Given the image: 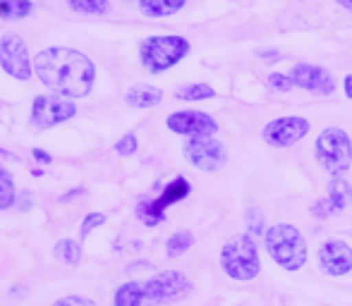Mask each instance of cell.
I'll return each instance as SVG.
<instances>
[{"instance_id":"obj_1","label":"cell","mask_w":352,"mask_h":306,"mask_svg":"<svg viewBox=\"0 0 352 306\" xmlns=\"http://www.w3.org/2000/svg\"><path fill=\"white\" fill-rule=\"evenodd\" d=\"M36 77L67 98H84L91 93L96 82V67L84 53L72 48H46L34 58Z\"/></svg>"},{"instance_id":"obj_2","label":"cell","mask_w":352,"mask_h":306,"mask_svg":"<svg viewBox=\"0 0 352 306\" xmlns=\"http://www.w3.org/2000/svg\"><path fill=\"white\" fill-rule=\"evenodd\" d=\"M192 283L177 270H163L144 283H125L116 292V306H161L185 299Z\"/></svg>"},{"instance_id":"obj_3","label":"cell","mask_w":352,"mask_h":306,"mask_svg":"<svg viewBox=\"0 0 352 306\" xmlns=\"http://www.w3.org/2000/svg\"><path fill=\"white\" fill-rule=\"evenodd\" d=\"M192 51L190 41L177 34H166V36H148L140 43V60L151 75H161V72L175 67L187 58Z\"/></svg>"},{"instance_id":"obj_4","label":"cell","mask_w":352,"mask_h":306,"mask_svg":"<svg viewBox=\"0 0 352 306\" xmlns=\"http://www.w3.org/2000/svg\"><path fill=\"white\" fill-rule=\"evenodd\" d=\"M221 268L232 280H254L261 270L259 249L252 235H237L223 244Z\"/></svg>"},{"instance_id":"obj_5","label":"cell","mask_w":352,"mask_h":306,"mask_svg":"<svg viewBox=\"0 0 352 306\" xmlns=\"http://www.w3.org/2000/svg\"><path fill=\"white\" fill-rule=\"evenodd\" d=\"M271 259L285 270H300L307 261V242L295 225H274L264 235Z\"/></svg>"},{"instance_id":"obj_6","label":"cell","mask_w":352,"mask_h":306,"mask_svg":"<svg viewBox=\"0 0 352 306\" xmlns=\"http://www.w3.org/2000/svg\"><path fill=\"white\" fill-rule=\"evenodd\" d=\"M316 161L331 175H343L352 165V141L350 134L340 127H326L314 146Z\"/></svg>"},{"instance_id":"obj_7","label":"cell","mask_w":352,"mask_h":306,"mask_svg":"<svg viewBox=\"0 0 352 306\" xmlns=\"http://www.w3.org/2000/svg\"><path fill=\"white\" fill-rule=\"evenodd\" d=\"M77 115V106L67 96H36L32 103V125L36 130H51Z\"/></svg>"},{"instance_id":"obj_8","label":"cell","mask_w":352,"mask_h":306,"mask_svg":"<svg viewBox=\"0 0 352 306\" xmlns=\"http://www.w3.org/2000/svg\"><path fill=\"white\" fill-rule=\"evenodd\" d=\"M185 158L192 163L195 167L204 172H216L226 165V146L216 139L213 134L209 137H190L185 144Z\"/></svg>"},{"instance_id":"obj_9","label":"cell","mask_w":352,"mask_h":306,"mask_svg":"<svg viewBox=\"0 0 352 306\" xmlns=\"http://www.w3.org/2000/svg\"><path fill=\"white\" fill-rule=\"evenodd\" d=\"M309 134V120L300 115H287V117H276L269 125L264 127L261 137L269 146H276V149H285V146L297 144L300 139Z\"/></svg>"},{"instance_id":"obj_10","label":"cell","mask_w":352,"mask_h":306,"mask_svg":"<svg viewBox=\"0 0 352 306\" xmlns=\"http://www.w3.org/2000/svg\"><path fill=\"white\" fill-rule=\"evenodd\" d=\"M0 65L10 77L27 82L32 77V60H29L27 46L17 34H5L0 38Z\"/></svg>"},{"instance_id":"obj_11","label":"cell","mask_w":352,"mask_h":306,"mask_svg":"<svg viewBox=\"0 0 352 306\" xmlns=\"http://www.w3.org/2000/svg\"><path fill=\"white\" fill-rule=\"evenodd\" d=\"M192 187L190 182L185 180V177H175V180L170 182V185L163 189V194L158 196L156 201H148V204H140V218L144 220L146 225H156L161 223L166 215H163V211L168 209V206L177 204V201H182L185 196H190Z\"/></svg>"},{"instance_id":"obj_12","label":"cell","mask_w":352,"mask_h":306,"mask_svg":"<svg viewBox=\"0 0 352 306\" xmlns=\"http://www.w3.org/2000/svg\"><path fill=\"white\" fill-rule=\"evenodd\" d=\"M166 125L170 132L185 134V137H209L218 132V122L213 120L209 113H201V110L173 113V115H168Z\"/></svg>"},{"instance_id":"obj_13","label":"cell","mask_w":352,"mask_h":306,"mask_svg":"<svg viewBox=\"0 0 352 306\" xmlns=\"http://www.w3.org/2000/svg\"><path fill=\"white\" fill-rule=\"evenodd\" d=\"M287 77L292 79L295 86L321 93V96H329V93L336 91V82H333V77H331V72H326L324 67H319V65L297 62V65H292V70Z\"/></svg>"},{"instance_id":"obj_14","label":"cell","mask_w":352,"mask_h":306,"mask_svg":"<svg viewBox=\"0 0 352 306\" xmlns=\"http://www.w3.org/2000/svg\"><path fill=\"white\" fill-rule=\"evenodd\" d=\"M319 263L326 275H348L352 270V249L340 239H329L319 249Z\"/></svg>"},{"instance_id":"obj_15","label":"cell","mask_w":352,"mask_h":306,"mask_svg":"<svg viewBox=\"0 0 352 306\" xmlns=\"http://www.w3.org/2000/svg\"><path fill=\"white\" fill-rule=\"evenodd\" d=\"M125 101L132 108H153L163 101V91L156 86H148V84H137V86H132L127 91Z\"/></svg>"},{"instance_id":"obj_16","label":"cell","mask_w":352,"mask_h":306,"mask_svg":"<svg viewBox=\"0 0 352 306\" xmlns=\"http://www.w3.org/2000/svg\"><path fill=\"white\" fill-rule=\"evenodd\" d=\"M187 0H140V12L144 17H168L180 12Z\"/></svg>"},{"instance_id":"obj_17","label":"cell","mask_w":352,"mask_h":306,"mask_svg":"<svg viewBox=\"0 0 352 306\" xmlns=\"http://www.w3.org/2000/svg\"><path fill=\"white\" fill-rule=\"evenodd\" d=\"M32 10H34L32 0H0V19L3 22L29 17Z\"/></svg>"},{"instance_id":"obj_18","label":"cell","mask_w":352,"mask_h":306,"mask_svg":"<svg viewBox=\"0 0 352 306\" xmlns=\"http://www.w3.org/2000/svg\"><path fill=\"white\" fill-rule=\"evenodd\" d=\"M329 199L336 206V211H345L352 204V187L345 180H333L329 185Z\"/></svg>"},{"instance_id":"obj_19","label":"cell","mask_w":352,"mask_h":306,"mask_svg":"<svg viewBox=\"0 0 352 306\" xmlns=\"http://www.w3.org/2000/svg\"><path fill=\"white\" fill-rule=\"evenodd\" d=\"M195 244V235H192L190 230H177L175 235L168 237L166 242V251L170 259H175V256H182L190 246Z\"/></svg>"},{"instance_id":"obj_20","label":"cell","mask_w":352,"mask_h":306,"mask_svg":"<svg viewBox=\"0 0 352 306\" xmlns=\"http://www.w3.org/2000/svg\"><path fill=\"white\" fill-rule=\"evenodd\" d=\"M17 204V191H14V180L5 167H0V211H8Z\"/></svg>"},{"instance_id":"obj_21","label":"cell","mask_w":352,"mask_h":306,"mask_svg":"<svg viewBox=\"0 0 352 306\" xmlns=\"http://www.w3.org/2000/svg\"><path fill=\"white\" fill-rule=\"evenodd\" d=\"M175 96L180 101H206V98L216 96V91H213L209 84H187V86L177 89Z\"/></svg>"},{"instance_id":"obj_22","label":"cell","mask_w":352,"mask_h":306,"mask_svg":"<svg viewBox=\"0 0 352 306\" xmlns=\"http://www.w3.org/2000/svg\"><path fill=\"white\" fill-rule=\"evenodd\" d=\"M56 256L67 266H77L82 261V246L72 239H60L56 244Z\"/></svg>"},{"instance_id":"obj_23","label":"cell","mask_w":352,"mask_h":306,"mask_svg":"<svg viewBox=\"0 0 352 306\" xmlns=\"http://www.w3.org/2000/svg\"><path fill=\"white\" fill-rule=\"evenodd\" d=\"M74 12L82 14H106L111 10V3L108 0H67Z\"/></svg>"},{"instance_id":"obj_24","label":"cell","mask_w":352,"mask_h":306,"mask_svg":"<svg viewBox=\"0 0 352 306\" xmlns=\"http://www.w3.org/2000/svg\"><path fill=\"white\" fill-rule=\"evenodd\" d=\"M338 211H336V206L331 204V199L326 196V199H319L314 206H311V215L314 218H319V220H326V218H331V215H336Z\"/></svg>"},{"instance_id":"obj_25","label":"cell","mask_w":352,"mask_h":306,"mask_svg":"<svg viewBox=\"0 0 352 306\" xmlns=\"http://www.w3.org/2000/svg\"><path fill=\"white\" fill-rule=\"evenodd\" d=\"M269 86L276 89V91H290L295 84H292V79L287 75H280V72H274V75H269Z\"/></svg>"},{"instance_id":"obj_26","label":"cell","mask_w":352,"mask_h":306,"mask_svg":"<svg viewBox=\"0 0 352 306\" xmlns=\"http://www.w3.org/2000/svg\"><path fill=\"white\" fill-rule=\"evenodd\" d=\"M137 146H140V144H137V137H135V134H125V137H122V139L116 144V151L120 153V156H130V153H135V151H137Z\"/></svg>"},{"instance_id":"obj_27","label":"cell","mask_w":352,"mask_h":306,"mask_svg":"<svg viewBox=\"0 0 352 306\" xmlns=\"http://www.w3.org/2000/svg\"><path fill=\"white\" fill-rule=\"evenodd\" d=\"M103 223H106V215L103 213H89L82 223V237H87L94 228H98V225H103Z\"/></svg>"},{"instance_id":"obj_28","label":"cell","mask_w":352,"mask_h":306,"mask_svg":"<svg viewBox=\"0 0 352 306\" xmlns=\"http://www.w3.org/2000/svg\"><path fill=\"white\" fill-rule=\"evenodd\" d=\"M53 306H96V304H94L91 299H84V297H63Z\"/></svg>"},{"instance_id":"obj_29","label":"cell","mask_w":352,"mask_h":306,"mask_svg":"<svg viewBox=\"0 0 352 306\" xmlns=\"http://www.w3.org/2000/svg\"><path fill=\"white\" fill-rule=\"evenodd\" d=\"M32 153H34V158H36V161H41V163H51L53 161V158L48 156V153L43 151V149H34Z\"/></svg>"},{"instance_id":"obj_30","label":"cell","mask_w":352,"mask_h":306,"mask_svg":"<svg viewBox=\"0 0 352 306\" xmlns=\"http://www.w3.org/2000/svg\"><path fill=\"white\" fill-rule=\"evenodd\" d=\"M84 194V189L79 187V189H72L70 194H65V196H60V201L63 204H67V201H72V199H77V196H82Z\"/></svg>"},{"instance_id":"obj_31","label":"cell","mask_w":352,"mask_h":306,"mask_svg":"<svg viewBox=\"0 0 352 306\" xmlns=\"http://www.w3.org/2000/svg\"><path fill=\"white\" fill-rule=\"evenodd\" d=\"M343 86H345V93H348V98H352V75H350V77H345Z\"/></svg>"},{"instance_id":"obj_32","label":"cell","mask_w":352,"mask_h":306,"mask_svg":"<svg viewBox=\"0 0 352 306\" xmlns=\"http://www.w3.org/2000/svg\"><path fill=\"white\" fill-rule=\"evenodd\" d=\"M261 56H264V60H278V53H271V51H264V53H261Z\"/></svg>"},{"instance_id":"obj_33","label":"cell","mask_w":352,"mask_h":306,"mask_svg":"<svg viewBox=\"0 0 352 306\" xmlns=\"http://www.w3.org/2000/svg\"><path fill=\"white\" fill-rule=\"evenodd\" d=\"M336 3H338L340 8H345V10H350V12H352V0H336Z\"/></svg>"},{"instance_id":"obj_34","label":"cell","mask_w":352,"mask_h":306,"mask_svg":"<svg viewBox=\"0 0 352 306\" xmlns=\"http://www.w3.org/2000/svg\"><path fill=\"white\" fill-rule=\"evenodd\" d=\"M22 209H24V211L29 209V194H24V199H22Z\"/></svg>"}]
</instances>
